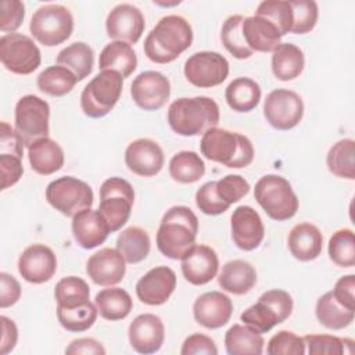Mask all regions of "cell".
Here are the masks:
<instances>
[{
  "label": "cell",
  "mask_w": 355,
  "mask_h": 355,
  "mask_svg": "<svg viewBox=\"0 0 355 355\" xmlns=\"http://www.w3.org/2000/svg\"><path fill=\"white\" fill-rule=\"evenodd\" d=\"M193 43V29L180 15L162 17L144 40V53L155 64L175 61Z\"/></svg>",
  "instance_id": "1"
},
{
  "label": "cell",
  "mask_w": 355,
  "mask_h": 355,
  "mask_svg": "<svg viewBox=\"0 0 355 355\" xmlns=\"http://www.w3.org/2000/svg\"><path fill=\"white\" fill-rule=\"evenodd\" d=\"M198 232L197 215L184 205L169 208L161 219L157 232V247L169 259H182L196 244Z\"/></svg>",
  "instance_id": "2"
},
{
  "label": "cell",
  "mask_w": 355,
  "mask_h": 355,
  "mask_svg": "<svg viewBox=\"0 0 355 355\" xmlns=\"http://www.w3.org/2000/svg\"><path fill=\"white\" fill-rule=\"evenodd\" d=\"M168 123L175 133L184 137L204 135L219 123V107L207 96L182 97L169 105Z\"/></svg>",
  "instance_id": "3"
},
{
  "label": "cell",
  "mask_w": 355,
  "mask_h": 355,
  "mask_svg": "<svg viewBox=\"0 0 355 355\" xmlns=\"http://www.w3.org/2000/svg\"><path fill=\"white\" fill-rule=\"evenodd\" d=\"M200 150L207 159L234 169L245 168L254 159V147L247 136L218 126L202 135Z\"/></svg>",
  "instance_id": "4"
},
{
  "label": "cell",
  "mask_w": 355,
  "mask_h": 355,
  "mask_svg": "<svg viewBox=\"0 0 355 355\" xmlns=\"http://www.w3.org/2000/svg\"><path fill=\"white\" fill-rule=\"evenodd\" d=\"M254 197L273 220H288L298 211V198L290 182L280 175H265L254 187Z\"/></svg>",
  "instance_id": "5"
},
{
  "label": "cell",
  "mask_w": 355,
  "mask_h": 355,
  "mask_svg": "<svg viewBox=\"0 0 355 355\" xmlns=\"http://www.w3.org/2000/svg\"><path fill=\"white\" fill-rule=\"evenodd\" d=\"M123 78L116 71H100L82 90L80 108L89 118L105 116L118 103Z\"/></svg>",
  "instance_id": "6"
},
{
  "label": "cell",
  "mask_w": 355,
  "mask_h": 355,
  "mask_svg": "<svg viewBox=\"0 0 355 355\" xmlns=\"http://www.w3.org/2000/svg\"><path fill=\"white\" fill-rule=\"evenodd\" d=\"M293 306L291 295L284 290L275 288L265 291L254 305L240 315V319L244 324L262 334L288 319Z\"/></svg>",
  "instance_id": "7"
},
{
  "label": "cell",
  "mask_w": 355,
  "mask_h": 355,
  "mask_svg": "<svg viewBox=\"0 0 355 355\" xmlns=\"http://www.w3.org/2000/svg\"><path fill=\"white\" fill-rule=\"evenodd\" d=\"M29 31L40 44L54 47L69 39L73 31V17L61 4H46L33 12Z\"/></svg>",
  "instance_id": "8"
},
{
  "label": "cell",
  "mask_w": 355,
  "mask_h": 355,
  "mask_svg": "<svg viewBox=\"0 0 355 355\" xmlns=\"http://www.w3.org/2000/svg\"><path fill=\"white\" fill-rule=\"evenodd\" d=\"M133 204L135 190L128 180L114 176L103 182L97 209L108 223L111 233L119 230L128 222Z\"/></svg>",
  "instance_id": "9"
},
{
  "label": "cell",
  "mask_w": 355,
  "mask_h": 355,
  "mask_svg": "<svg viewBox=\"0 0 355 355\" xmlns=\"http://www.w3.org/2000/svg\"><path fill=\"white\" fill-rule=\"evenodd\" d=\"M46 200L62 215L73 218L78 212L92 208L94 196L86 182L73 176H62L47 184Z\"/></svg>",
  "instance_id": "10"
},
{
  "label": "cell",
  "mask_w": 355,
  "mask_h": 355,
  "mask_svg": "<svg viewBox=\"0 0 355 355\" xmlns=\"http://www.w3.org/2000/svg\"><path fill=\"white\" fill-rule=\"evenodd\" d=\"M49 119L50 107L43 98L33 94H26L18 100L15 105L14 125L26 147L36 140L49 136Z\"/></svg>",
  "instance_id": "11"
},
{
  "label": "cell",
  "mask_w": 355,
  "mask_h": 355,
  "mask_svg": "<svg viewBox=\"0 0 355 355\" xmlns=\"http://www.w3.org/2000/svg\"><path fill=\"white\" fill-rule=\"evenodd\" d=\"M0 60L3 67L17 75H29L42 62L36 43L22 33H6L0 39Z\"/></svg>",
  "instance_id": "12"
},
{
  "label": "cell",
  "mask_w": 355,
  "mask_h": 355,
  "mask_svg": "<svg viewBox=\"0 0 355 355\" xmlns=\"http://www.w3.org/2000/svg\"><path fill=\"white\" fill-rule=\"evenodd\" d=\"M263 115L269 125L277 130L293 129L304 115L302 98L293 90L275 89L263 101Z\"/></svg>",
  "instance_id": "13"
},
{
  "label": "cell",
  "mask_w": 355,
  "mask_h": 355,
  "mask_svg": "<svg viewBox=\"0 0 355 355\" xmlns=\"http://www.w3.org/2000/svg\"><path fill=\"white\" fill-rule=\"evenodd\" d=\"M186 79L201 89L214 87L225 82L229 75V61L216 51H198L184 62Z\"/></svg>",
  "instance_id": "14"
},
{
  "label": "cell",
  "mask_w": 355,
  "mask_h": 355,
  "mask_svg": "<svg viewBox=\"0 0 355 355\" xmlns=\"http://www.w3.org/2000/svg\"><path fill=\"white\" fill-rule=\"evenodd\" d=\"M130 96L135 104L144 111L159 110L171 96L169 79L158 71H144L133 79Z\"/></svg>",
  "instance_id": "15"
},
{
  "label": "cell",
  "mask_w": 355,
  "mask_h": 355,
  "mask_svg": "<svg viewBox=\"0 0 355 355\" xmlns=\"http://www.w3.org/2000/svg\"><path fill=\"white\" fill-rule=\"evenodd\" d=\"M144 15L133 4L122 3L115 6L107 15V35L119 42L135 44L144 32Z\"/></svg>",
  "instance_id": "16"
},
{
  "label": "cell",
  "mask_w": 355,
  "mask_h": 355,
  "mask_svg": "<svg viewBox=\"0 0 355 355\" xmlns=\"http://www.w3.org/2000/svg\"><path fill=\"white\" fill-rule=\"evenodd\" d=\"M57 270V257L44 244L26 247L18 258V272L24 280L33 284L49 282Z\"/></svg>",
  "instance_id": "17"
},
{
  "label": "cell",
  "mask_w": 355,
  "mask_h": 355,
  "mask_svg": "<svg viewBox=\"0 0 355 355\" xmlns=\"http://www.w3.org/2000/svg\"><path fill=\"white\" fill-rule=\"evenodd\" d=\"M233 243L243 251L259 247L265 236V227L259 214L250 205L237 207L230 218Z\"/></svg>",
  "instance_id": "18"
},
{
  "label": "cell",
  "mask_w": 355,
  "mask_h": 355,
  "mask_svg": "<svg viewBox=\"0 0 355 355\" xmlns=\"http://www.w3.org/2000/svg\"><path fill=\"white\" fill-rule=\"evenodd\" d=\"M129 344L139 354H154L159 351L165 340V327L159 316L141 313L129 324Z\"/></svg>",
  "instance_id": "19"
},
{
  "label": "cell",
  "mask_w": 355,
  "mask_h": 355,
  "mask_svg": "<svg viewBox=\"0 0 355 355\" xmlns=\"http://www.w3.org/2000/svg\"><path fill=\"white\" fill-rule=\"evenodd\" d=\"M176 288V273L168 266L150 269L136 284V295L146 305L165 304Z\"/></svg>",
  "instance_id": "20"
},
{
  "label": "cell",
  "mask_w": 355,
  "mask_h": 355,
  "mask_svg": "<svg viewBox=\"0 0 355 355\" xmlns=\"http://www.w3.org/2000/svg\"><path fill=\"white\" fill-rule=\"evenodd\" d=\"M125 164L135 175L155 176L164 166V151L151 139H137L126 147Z\"/></svg>",
  "instance_id": "21"
},
{
  "label": "cell",
  "mask_w": 355,
  "mask_h": 355,
  "mask_svg": "<svg viewBox=\"0 0 355 355\" xmlns=\"http://www.w3.org/2000/svg\"><path fill=\"white\" fill-rule=\"evenodd\" d=\"M180 261L184 279L194 286L209 283L219 269V259L215 250L205 244H194Z\"/></svg>",
  "instance_id": "22"
},
{
  "label": "cell",
  "mask_w": 355,
  "mask_h": 355,
  "mask_svg": "<svg viewBox=\"0 0 355 355\" xmlns=\"http://www.w3.org/2000/svg\"><path fill=\"white\" fill-rule=\"evenodd\" d=\"M126 272V261L116 248H101L86 263V273L98 286H115L122 282Z\"/></svg>",
  "instance_id": "23"
},
{
  "label": "cell",
  "mask_w": 355,
  "mask_h": 355,
  "mask_svg": "<svg viewBox=\"0 0 355 355\" xmlns=\"http://www.w3.org/2000/svg\"><path fill=\"white\" fill-rule=\"evenodd\" d=\"M233 313L232 300L220 291L201 294L193 305V316L205 329H219L225 326Z\"/></svg>",
  "instance_id": "24"
},
{
  "label": "cell",
  "mask_w": 355,
  "mask_h": 355,
  "mask_svg": "<svg viewBox=\"0 0 355 355\" xmlns=\"http://www.w3.org/2000/svg\"><path fill=\"white\" fill-rule=\"evenodd\" d=\"M110 233V226L98 209L86 208L72 218L73 239L85 250L98 247L107 240Z\"/></svg>",
  "instance_id": "25"
},
{
  "label": "cell",
  "mask_w": 355,
  "mask_h": 355,
  "mask_svg": "<svg viewBox=\"0 0 355 355\" xmlns=\"http://www.w3.org/2000/svg\"><path fill=\"white\" fill-rule=\"evenodd\" d=\"M243 35L247 46L252 51L269 53L282 43V33L277 26L268 18L261 15L244 17Z\"/></svg>",
  "instance_id": "26"
},
{
  "label": "cell",
  "mask_w": 355,
  "mask_h": 355,
  "mask_svg": "<svg viewBox=\"0 0 355 355\" xmlns=\"http://www.w3.org/2000/svg\"><path fill=\"white\" fill-rule=\"evenodd\" d=\"M288 250L291 255L302 262L316 259L323 247V237L320 230L308 222L295 225L288 234Z\"/></svg>",
  "instance_id": "27"
},
{
  "label": "cell",
  "mask_w": 355,
  "mask_h": 355,
  "mask_svg": "<svg viewBox=\"0 0 355 355\" xmlns=\"http://www.w3.org/2000/svg\"><path fill=\"white\" fill-rule=\"evenodd\" d=\"M218 283L222 290L234 295H243L251 291L257 283L255 268L243 259H233L222 266L218 276Z\"/></svg>",
  "instance_id": "28"
},
{
  "label": "cell",
  "mask_w": 355,
  "mask_h": 355,
  "mask_svg": "<svg viewBox=\"0 0 355 355\" xmlns=\"http://www.w3.org/2000/svg\"><path fill=\"white\" fill-rule=\"evenodd\" d=\"M31 168L39 175H51L64 165V151L57 141L50 137L36 140L28 147Z\"/></svg>",
  "instance_id": "29"
},
{
  "label": "cell",
  "mask_w": 355,
  "mask_h": 355,
  "mask_svg": "<svg viewBox=\"0 0 355 355\" xmlns=\"http://www.w3.org/2000/svg\"><path fill=\"white\" fill-rule=\"evenodd\" d=\"M137 67V57L129 43L114 40L108 43L100 53L98 68L101 71H116L122 78L130 76Z\"/></svg>",
  "instance_id": "30"
},
{
  "label": "cell",
  "mask_w": 355,
  "mask_h": 355,
  "mask_svg": "<svg viewBox=\"0 0 355 355\" xmlns=\"http://www.w3.org/2000/svg\"><path fill=\"white\" fill-rule=\"evenodd\" d=\"M305 65L302 50L293 43H280L272 51V72L279 80H293L298 78Z\"/></svg>",
  "instance_id": "31"
},
{
  "label": "cell",
  "mask_w": 355,
  "mask_h": 355,
  "mask_svg": "<svg viewBox=\"0 0 355 355\" xmlns=\"http://www.w3.org/2000/svg\"><path fill=\"white\" fill-rule=\"evenodd\" d=\"M263 337L247 324H233L225 334V347L229 355H261Z\"/></svg>",
  "instance_id": "32"
},
{
  "label": "cell",
  "mask_w": 355,
  "mask_h": 355,
  "mask_svg": "<svg viewBox=\"0 0 355 355\" xmlns=\"http://www.w3.org/2000/svg\"><path fill=\"white\" fill-rule=\"evenodd\" d=\"M225 98L227 105L236 112H250L254 110L261 100L259 85L245 76L233 79L226 90Z\"/></svg>",
  "instance_id": "33"
},
{
  "label": "cell",
  "mask_w": 355,
  "mask_h": 355,
  "mask_svg": "<svg viewBox=\"0 0 355 355\" xmlns=\"http://www.w3.org/2000/svg\"><path fill=\"white\" fill-rule=\"evenodd\" d=\"M94 305L101 318L107 320H121L130 313L133 302L126 290L111 287L96 294Z\"/></svg>",
  "instance_id": "34"
},
{
  "label": "cell",
  "mask_w": 355,
  "mask_h": 355,
  "mask_svg": "<svg viewBox=\"0 0 355 355\" xmlns=\"http://www.w3.org/2000/svg\"><path fill=\"white\" fill-rule=\"evenodd\" d=\"M57 64L68 68L78 82L87 78L93 71L94 53L85 42H75L62 49L57 55Z\"/></svg>",
  "instance_id": "35"
},
{
  "label": "cell",
  "mask_w": 355,
  "mask_h": 355,
  "mask_svg": "<svg viewBox=\"0 0 355 355\" xmlns=\"http://www.w3.org/2000/svg\"><path fill=\"white\" fill-rule=\"evenodd\" d=\"M316 318L320 324L330 330H341L354 322L355 311L341 305L331 291L319 297L315 308Z\"/></svg>",
  "instance_id": "36"
},
{
  "label": "cell",
  "mask_w": 355,
  "mask_h": 355,
  "mask_svg": "<svg viewBox=\"0 0 355 355\" xmlns=\"http://www.w3.org/2000/svg\"><path fill=\"white\" fill-rule=\"evenodd\" d=\"M151 248L148 233L139 226H129L116 239V250L128 263H139L147 258Z\"/></svg>",
  "instance_id": "37"
},
{
  "label": "cell",
  "mask_w": 355,
  "mask_h": 355,
  "mask_svg": "<svg viewBox=\"0 0 355 355\" xmlns=\"http://www.w3.org/2000/svg\"><path fill=\"white\" fill-rule=\"evenodd\" d=\"M36 83L40 92L53 97H62L73 89L78 79L68 68L57 64L43 69L37 75Z\"/></svg>",
  "instance_id": "38"
},
{
  "label": "cell",
  "mask_w": 355,
  "mask_h": 355,
  "mask_svg": "<svg viewBox=\"0 0 355 355\" xmlns=\"http://www.w3.org/2000/svg\"><path fill=\"white\" fill-rule=\"evenodd\" d=\"M204 173L205 164L194 151H179L169 161V175L175 182L184 184L196 183Z\"/></svg>",
  "instance_id": "39"
},
{
  "label": "cell",
  "mask_w": 355,
  "mask_h": 355,
  "mask_svg": "<svg viewBox=\"0 0 355 355\" xmlns=\"http://www.w3.org/2000/svg\"><path fill=\"white\" fill-rule=\"evenodd\" d=\"M329 171L337 176L354 180L355 179V141L343 139L333 144L326 157Z\"/></svg>",
  "instance_id": "40"
},
{
  "label": "cell",
  "mask_w": 355,
  "mask_h": 355,
  "mask_svg": "<svg viewBox=\"0 0 355 355\" xmlns=\"http://www.w3.org/2000/svg\"><path fill=\"white\" fill-rule=\"evenodd\" d=\"M243 15H230L225 19L222 29H220V39L225 49L239 60H245L252 55V50L247 46L243 35Z\"/></svg>",
  "instance_id": "41"
},
{
  "label": "cell",
  "mask_w": 355,
  "mask_h": 355,
  "mask_svg": "<svg viewBox=\"0 0 355 355\" xmlns=\"http://www.w3.org/2000/svg\"><path fill=\"white\" fill-rule=\"evenodd\" d=\"M97 313L98 311L96 305L90 301L73 308L57 306V319L60 324L65 330L73 333H80L90 329L97 319Z\"/></svg>",
  "instance_id": "42"
},
{
  "label": "cell",
  "mask_w": 355,
  "mask_h": 355,
  "mask_svg": "<svg viewBox=\"0 0 355 355\" xmlns=\"http://www.w3.org/2000/svg\"><path fill=\"white\" fill-rule=\"evenodd\" d=\"M90 288L89 284L76 276L62 277L54 288V298L57 306L73 308L89 301Z\"/></svg>",
  "instance_id": "43"
},
{
  "label": "cell",
  "mask_w": 355,
  "mask_h": 355,
  "mask_svg": "<svg viewBox=\"0 0 355 355\" xmlns=\"http://www.w3.org/2000/svg\"><path fill=\"white\" fill-rule=\"evenodd\" d=\"M309 355H343L354 352V340L340 338L330 334L304 336Z\"/></svg>",
  "instance_id": "44"
},
{
  "label": "cell",
  "mask_w": 355,
  "mask_h": 355,
  "mask_svg": "<svg viewBox=\"0 0 355 355\" xmlns=\"http://www.w3.org/2000/svg\"><path fill=\"white\" fill-rule=\"evenodd\" d=\"M329 257L341 268L355 265V237L351 229H338L329 240Z\"/></svg>",
  "instance_id": "45"
},
{
  "label": "cell",
  "mask_w": 355,
  "mask_h": 355,
  "mask_svg": "<svg viewBox=\"0 0 355 355\" xmlns=\"http://www.w3.org/2000/svg\"><path fill=\"white\" fill-rule=\"evenodd\" d=\"M293 22L290 33L304 35L311 32L318 22V4L313 0H294L290 1Z\"/></svg>",
  "instance_id": "46"
},
{
  "label": "cell",
  "mask_w": 355,
  "mask_h": 355,
  "mask_svg": "<svg viewBox=\"0 0 355 355\" xmlns=\"http://www.w3.org/2000/svg\"><path fill=\"white\" fill-rule=\"evenodd\" d=\"M255 15L265 17L270 22H273L280 31L282 36L290 33L291 22H293L290 1H282V0L262 1L255 10Z\"/></svg>",
  "instance_id": "47"
},
{
  "label": "cell",
  "mask_w": 355,
  "mask_h": 355,
  "mask_svg": "<svg viewBox=\"0 0 355 355\" xmlns=\"http://www.w3.org/2000/svg\"><path fill=\"white\" fill-rule=\"evenodd\" d=\"M269 355H302L305 354L304 338L288 330H280L268 341Z\"/></svg>",
  "instance_id": "48"
},
{
  "label": "cell",
  "mask_w": 355,
  "mask_h": 355,
  "mask_svg": "<svg viewBox=\"0 0 355 355\" xmlns=\"http://www.w3.org/2000/svg\"><path fill=\"white\" fill-rule=\"evenodd\" d=\"M196 204L198 209L205 215H220L229 209V204H226L216 193V180H211L204 183L196 193Z\"/></svg>",
  "instance_id": "49"
},
{
  "label": "cell",
  "mask_w": 355,
  "mask_h": 355,
  "mask_svg": "<svg viewBox=\"0 0 355 355\" xmlns=\"http://www.w3.org/2000/svg\"><path fill=\"white\" fill-rule=\"evenodd\" d=\"M248 191L250 183L240 175H226L216 180V193L229 205L240 201Z\"/></svg>",
  "instance_id": "50"
},
{
  "label": "cell",
  "mask_w": 355,
  "mask_h": 355,
  "mask_svg": "<svg viewBox=\"0 0 355 355\" xmlns=\"http://www.w3.org/2000/svg\"><path fill=\"white\" fill-rule=\"evenodd\" d=\"M25 17V6L19 0H1L0 3V31L14 33Z\"/></svg>",
  "instance_id": "51"
},
{
  "label": "cell",
  "mask_w": 355,
  "mask_h": 355,
  "mask_svg": "<svg viewBox=\"0 0 355 355\" xmlns=\"http://www.w3.org/2000/svg\"><path fill=\"white\" fill-rule=\"evenodd\" d=\"M0 171H1V190L14 186L24 173L21 158L11 154H0Z\"/></svg>",
  "instance_id": "52"
},
{
  "label": "cell",
  "mask_w": 355,
  "mask_h": 355,
  "mask_svg": "<svg viewBox=\"0 0 355 355\" xmlns=\"http://www.w3.org/2000/svg\"><path fill=\"white\" fill-rule=\"evenodd\" d=\"M180 354L182 355H201V354L216 355L218 348L211 337L201 333H194L183 341Z\"/></svg>",
  "instance_id": "53"
},
{
  "label": "cell",
  "mask_w": 355,
  "mask_h": 355,
  "mask_svg": "<svg viewBox=\"0 0 355 355\" xmlns=\"http://www.w3.org/2000/svg\"><path fill=\"white\" fill-rule=\"evenodd\" d=\"M24 146L25 144L18 132L3 121L0 123V154H11L22 158Z\"/></svg>",
  "instance_id": "54"
},
{
  "label": "cell",
  "mask_w": 355,
  "mask_h": 355,
  "mask_svg": "<svg viewBox=\"0 0 355 355\" xmlns=\"http://www.w3.org/2000/svg\"><path fill=\"white\" fill-rule=\"evenodd\" d=\"M334 298L344 305L348 309L355 311V276L354 275H347L340 277L336 284L334 288L331 290Z\"/></svg>",
  "instance_id": "55"
},
{
  "label": "cell",
  "mask_w": 355,
  "mask_h": 355,
  "mask_svg": "<svg viewBox=\"0 0 355 355\" xmlns=\"http://www.w3.org/2000/svg\"><path fill=\"white\" fill-rule=\"evenodd\" d=\"M0 284H1L0 308L4 309V308H8V306L17 304L21 297V286H19L18 280L6 272H1L0 273Z\"/></svg>",
  "instance_id": "56"
},
{
  "label": "cell",
  "mask_w": 355,
  "mask_h": 355,
  "mask_svg": "<svg viewBox=\"0 0 355 355\" xmlns=\"http://www.w3.org/2000/svg\"><path fill=\"white\" fill-rule=\"evenodd\" d=\"M65 354H73V355H79V354L104 355L105 354V348L97 340L90 338V337H83V338H76V340L71 341V344L65 348Z\"/></svg>",
  "instance_id": "57"
},
{
  "label": "cell",
  "mask_w": 355,
  "mask_h": 355,
  "mask_svg": "<svg viewBox=\"0 0 355 355\" xmlns=\"http://www.w3.org/2000/svg\"><path fill=\"white\" fill-rule=\"evenodd\" d=\"M1 322V343H0V354L6 355L14 349L18 340V329L14 320L7 316H0Z\"/></svg>",
  "instance_id": "58"
}]
</instances>
